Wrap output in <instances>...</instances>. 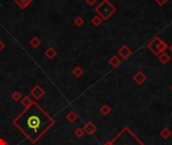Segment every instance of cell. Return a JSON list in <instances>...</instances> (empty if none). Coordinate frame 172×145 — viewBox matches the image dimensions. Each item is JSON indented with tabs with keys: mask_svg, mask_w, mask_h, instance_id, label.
<instances>
[{
	"mask_svg": "<svg viewBox=\"0 0 172 145\" xmlns=\"http://www.w3.org/2000/svg\"><path fill=\"white\" fill-rule=\"evenodd\" d=\"M21 134L32 143H36L56 124V120L36 102L25 108L12 122Z\"/></svg>",
	"mask_w": 172,
	"mask_h": 145,
	"instance_id": "obj_1",
	"label": "cell"
},
{
	"mask_svg": "<svg viewBox=\"0 0 172 145\" xmlns=\"http://www.w3.org/2000/svg\"><path fill=\"white\" fill-rule=\"evenodd\" d=\"M104 145H145V143L128 127H124L114 138Z\"/></svg>",
	"mask_w": 172,
	"mask_h": 145,
	"instance_id": "obj_2",
	"label": "cell"
},
{
	"mask_svg": "<svg viewBox=\"0 0 172 145\" xmlns=\"http://www.w3.org/2000/svg\"><path fill=\"white\" fill-rule=\"evenodd\" d=\"M117 11V8L109 0H102L95 8V12L103 20H108Z\"/></svg>",
	"mask_w": 172,
	"mask_h": 145,
	"instance_id": "obj_3",
	"label": "cell"
},
{
	"mask_svg": "<svg viewBox=\"0 0 172 145\" xmlns=\"http://www.w3.org/2000/svg\"><path fill=\"white\" fill-rule=\"evenodd\" d=\"M147 49L153 54L158 57L160 53L166 52V49H168V45L166 42H164L162 39L159 37V36H154V37L148 42Z\"/></svg>",
	"mask_w": 172,
	"mask_h": 145,
	"instance_id": "obj_4",
	"label": "cell"
},
{
	"mask_svg": "<svg viewBox=\"0 0 172 145\" xmlns=\"http://www.w3.org/2000/svg\"><path fill=\"white\" fill-rule=\"evenodd\" d=\"M30 95L34 98L35 100H40L45 95V90L40 87L39 85H35L33 88L30 90Z\"/></svg>",
	"mask_w": 172,
	"mask_h": 145,
	"instance_id": "obj_5",
	"label": "cell"
},
{
	"mask_svg": "<svg viewBox=\"0 0 172 145\" xmlns=\"http://www.w3.org/2000/svg\"><path fill=\"white\" fill-rule=\"evenodd\" d=\"M118 56L122 57L123 60H127L132 56V50L126 45H123L118 50Z\"/></svg>",
	"mask_w": 172,
	"mask_h": 145,
	"instance_id": "obj_6",
	"label": "cell"
},
{
	"mask_svg": "<svg viewBox=\"0 0 172 145\" xmlns=\"http://www.w3.org/2000/svg\"><path fill=\"white\" fill-rule=\"evenodd\" d=\"M83 129H84V131H85V133H87L88 135H94L97 131V126L95 125L92 121H88L85 123Z\"/></svg>",
	"mask_w": 172,
	"mask_h": 145,
	"instance_id": "obj_7",
	"label": "cell"
},
{
	"mask_svg": "<svg viewBox=\"0 0 172 145\" xmlns=\"http://www.w3.org/2000/svg\"><path fill=\"white\" fill-rule=\"evenodd\" d=\"M146 79H147V76H146L143 72H137L136 74L134 75L133 80L135 81L137 85H142L144 84V82L146 81Z\"/></svg>",
	"mask_w": 172,
	"mask_h": 145,
	"instance_id": "obj_8",
	"label": "cell"
},
{
	"mask_svg": "<svg viewBox=\"0 0 172 145\" xmlns=\"http://www.w3.org/2000/svg\"><path fill=\"white\" fill-rule=\"evenodd\" d=\"M45 57H46V59L49 60H53L54 57H56L57 56V50L53 48V46H49L45 50Z\"/></svg>",
	"mask_w": 172,
	"mask_h": 145,
	"instance_id": "obj_9",
	"label": "cell"
},
{
	"mask_svg": "<svg viewBox=\"0 0 172 145\" xmlns=\"http://www.w3.org/2000/svg\"><path fill=\"white\" fill-rule=\"evenodd\" d=\"M13 2L15 3L20 9L24 10V9H26L32 2H33V0H13Z\"/></svg>",
	"mask_w": 172,
	"mask_h": 145,
	"instance_id": "obj_10",
	"label": "cell"
},
{
	"mask_svg": "<svg viewBox=\"0 0 172 145\" xmlns=\"http://www.w3.org/2000/svg\"><path fill=\"white\" fill-rule=\"evenodd\" d=\"M109 65L111 66L112 68H118L120 65H121V60L120 57L118 56H116V54H114V56H112L109 59Z\"/></svg>",
	"mask_w": 172,
	"mask_h": 145,
	"instance_id": "obj_11",
	"label": "cell"
},
{
	"mask_svg": "<svg viewBox=\"0 0 172 145\" xmlns=\"http://www.w3.org/2000/svg\"><path fill=\"white\" fill-rule=\"evenodd\" d=\"M28 43H29V45H30L31 48L37 49V48H39V46H40V45H41V39H40L38 36H33V37H31L28 41Z\"/></svg>",
	"mask_w": 172,
	"mask_h": 145,
	"instance_id": "obj_12",
	"label": "cell"
},
{
	"mask_svg": "<svg viewBox=\"0 0 172 145\" xmlns=\"http://www.w3.org/2000/svg\"><path fill=\"white\" fill-rule=\"evenodd\" d=\"M170 59H171L170 54H168L166 52L160 53L159 56H158V61H159L162 65H167V64L170 61Z\"/></svg>",
	"mask_w": 172,
	"mask_h": 145,
	"instance_id": "obj_13",
	"label": "cell"
},
{
	"mask_svg": "<svg viewBox=\"0 0 172 145\" xmlns=\"http://www.w3.org/2000/svg\"><path fill=\"white\" fill-rule=\"evenodd\" d=\"M65 119H67V120H68L69 123H75V122L79 119V115L76 114L75 111L71 110V111L68 112L67 116H65Z\"/></svg>",
	"mask_w": 172,
	"mask_h": 145,
	"instance_id": "obj_14",
	"label": "cell"
},
{
	"mask_svg": "<svg viewBox=\"0 0 172 145\" xmlns=\"http://www.w3.org/2000/svg\"><path fill=\"white\" fill-rule=\"evenodd\" d=\"M72 76H74L75 78L80 79V78L83 77V75H84V70H83V69L80 68V66H76L74 69H72Z\"/></svg>",
	"mask_w": 172,
	"mask_h": 145,
	"instance_id": "obj_15",
	"label": "cell"
},
{
	"mask_svg": "<svg viewBox=\"0 0 172 145\" xmlns=\"http://www.w3.org/2000/svg\"><path fill=\"white\" fill-rule=\"evenodd\" d=\"M20 103L25 109V108H28L29 106H30V105L33 103V101H32V99L29 96H24V97H22V99L20 100Z\"/></svg>",
	"mask_w": 172,
	"mask_h": 145,
	"instance_id": "obj_16",
	"label": "cell"
},
{
	"mask_svg": "<svg viewBox=\"0 0 172 145\" xmlns=\"http://www.w3.org/2000/svg\"><path fill=\"white\" fill-rule=\"evenodd\" d=\"M171 135H172V131L169 128H167V127H164V128L160 131V137H162L163 139L170 138Z\"/></svg>",
	"mask_w": 172,
	"mask_h": 145,
	"instance_id": "obj_17",
	"label": "cell"
},
{
	"mask_svg": "<svg viewBox=\"0 0 172 145\" xmlns=\"http://www.w3.org/2000/svg\"><path fill=\"white\" fill-rule=\"evenodd\" d=\"M111 112H112V109L107 104L103 105V106L100 108V113L103 116H108V115L111 114Z\"/></svg>",
	"mask_w": 172,
	"mask_h": 145,
	"instance_id": "obj_18",
	"label": "cell"
},
{
	"mask_svg": "<svg viewBox=\"0 0 172 145\" xmlns=\"http://www.w3.org/2000/svg\"><path fill=\"white\" fill-rule=\"evenodd\" d=\"M72 22L76 25V27H82L85 25V19L82 16H76L72 20Z\"/></svg>",
	"mask_w": 172,
	"mask_h": 145,
	"instance_id": "obj_19",
	"label": "cell"
},
{
	"mask_svg": "<svg viewBox=\"0 0 172 145\" xmlns=\"http://www.w3.org/2000/svg\"><path fill=\"white\" fill-rule=\"evenodd\" d=\"M91 22H92V24L94 25V26L99 27L102 23H103V19H102L99 15H95V16L92 17V19H91Z\"/></svg>",
	"mask_w": 172,
	"mask_h": 145,
	"instance_id": "obj_20",
	"label": "cell"
},
{
	"mask_svg": "<svg viewBox=\"0 0 172 145\" xmlns=\"http://www.w3.org/2000/svg\"><path fill=\"white\" fill-rule=\"evenodd\" d=\"M84 134H85V131H84V129L80 128V127L76 128L74 131V135L76 137V138H82V137L84 136Z\"/></svg>",
	"mask_w": 172,
	"mask_h": 145,
	"instance_id": "obj_21",
	"label": "cell"
},
{
	"mask_svg": "<svg viewBox=\"0 0 172 145\" xmlns=\"http://www.w3.org/2000/svg\"><path fill=\"white\" fill-rule=\"evenodd\" d=\"M12 100L15 101V102H18V101H20L22 99V95H21L20 92H18V91H15V92H13L12 94Z\"/></svg>",
	"mask_w": 172,
	"mask_h": 145,
	"instance_id": "obj_22",
	"label": "cell"
},
{
	"mask_svg": "<svg viewBox=\"0 0 172 145\" xmlns=\"http://www.w3.org/2000/svg\"><path fill=\"white\" fill-rule=\"evenodd\" d=\"M154 1H155L159 6H163V5H165L166 3L168 2V0H154Z\"/></svg>",
	"mask_w": 172,
	"mask_h": 145,
	"instance_id": "obj_23",
	"label": "cell"
},
{
	"mask_svg": "<svg viewBox=\"0 0 172 145\" xmlns=\"http://www.w3.org/2000/svg\"><path fill=\"white\" fill-rule=\"evenodd\" d=\"M85 1H86V3H87L88 5L93 6V5L95 4V3L97 2V0H85Z\"/></svg>",
	"mask_w": 172,
	"mask_h": 145,
	"instance_id": "obj_24",
	"label": "cell"
},
{
	"mask_svg": "<svg viewBox=\"0 0 172 145\" xmlns=\"http://www.w3.org/2000/svg\"><path fill=\"white\" fill-rule=\"evenodd\" d=\"M4 49H5V43H4V41H3L1 38H0V53H1Z\"/></svg>",
	"mask_w": 172,
	"mask_h": 145,
	"instance_id": "obj_25",
	"label": "cell"
},
{
	"mask_svg": "<svg viewBox=\"0 0 172 145\" xmlns=\"http://www.w3.org/2000/svg\"><path fill=\"white\" fill-rule=\"evenodd\" d=\"M0 145H9V144H8V142H7L5 139L1 138V139H0Z\"/></svg>",
	"mask_w": 172,
	"mask_h": 145,
	"instance_id": "obj_26",
	"label": "cell"
},
{
	"mask_svg": "<svg viewBox=\"0 0 172 145\" xmlns=\"http://www.w3.org/2000/svg\"><path fill=\"white\" fill-rule=\"evenodd\" d=\"M168 49H169V50H170V53H172V43H171V45H170L169 46H168Z\"/></svg>",
	"mask_w": 172,
	"mask_h": 145,
	"instance_id": "obj_27",
	"label": "cell"
},
{
	"mask_svg": "<svg viewBox=\"0 0 172 145\" xmlns=\"http://www.w3.org/2000/svg\"><path fill=\"white\" fill-rule=\"evenodd\" d=\"M170 89H171V91H172V85L170 86Z\"/></svg>",
	"mask_w": 172,
	"mask_h": 145,
	"instance_id": "obj_28",
	"label": "cell"
},
{
	"mask_svg": "<svg viewBox=\"0 0 172 145\" xmlns=\"http://www.w3.org/2000/svg\"><path fill=\"white\" fill-rule=\"evenodd\" d=\"M0 139H1V137H0Z\"/></svg>",
	"mask_w": 172,
	"mask_h": 145,
	"instance_id": "obj_29",
	"label": "cell"
},
{
	"mask_svg": "<svg viewBox=\"0 0 172 145\" xmlns=\"http://www.w3.org/2000/svg\"><path fill=\"white\" fill-rule=\"evenodd\" d=\"M0 65H1V63H0Z\"/></svg>",
	"mask_w": 172,
	"mask_h": 145,
	"instance_id": "obj_30",
	"label": "cell"
}]
</instances>
